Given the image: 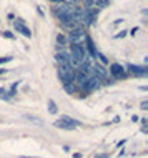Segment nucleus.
<instances>
[{
  "mask_svg": "<svg viewBox=\"0 0 148 158\" xmlns=\"http://www.w3.org/2000/svg\"><path fill=\"white\" fill-rule=\"evenodd\" d=\"M0 97H3V98H8V97L5 95V90H3V88H0Z\"/></svg>",
  "mask_w": 148,
  "mask_h": 158,
  "instance_id": "nucleus-22",
  "label": "nucleus"
},
{
  "mask_svg": "<svg viewBox=\"0 0 148 158\" xmlns=\"http://www.w3.org/2000/svg\"><path fill=\"white\" fill-rule=\"evenodd\" d=\"M12 60V57H3V58H0V63H5V62H10Z\"/></svg>",
  "mask_w": 148,
  "mask_h": 158,
  "instance_id": "nucleus-19",
  "label": "nucleus"
},
{
  "mask_svg": "<svg viewBox=\"0 0 148 158\" xmlns=\"http://www.w3.org/2000/svg\"><path fill=\"white\" fill-rule=\"evenodd\" d=\"M93 158H108V155H107V153H101V155H97Z\"/></svg>",
  "mask_w": 148,
  "mask_h": 158,
  "instance_id": "nucleus-21",
  "label": "nucleus"
},
{
  "mask_svg": "<svg viewBox=\"0 0 148 158\" xmlns=\"http://www.w3.org/2000/svg\"><path fill=\"white\" fill-rule=\"evenodd\" d=\"M110 73H112V77H115V78H126V73L120 63H112L110 65Z\"/></svg>",
  "mask_w": 148,
  "mask_h": 158,
  "instance_id": "nucleus-5",
  "label": "nucleus"
},
{
  "mask_svg": "<svg viewBox=\"0 0 148 158\" xmlns=\"http://www.w3.org/2000/svg\"><path fill=\"white\" fill-rule=\"evenodd\" d=\"M65 2H67V0H65Z\"/></svg>",
  "mask_w": 148,
  "mask_h": 158,
  "instance_id": "nucleus-27",
  "label": "nucleus"
},
{
  "mask_svg": "<svg viewBox=\"0 0 148 158\" xmlns=\"http://www.w3.org/2000/svg\"><path fill=\"white\" fill-rule=\"evenodd\" d=\"M87 47H88V52H90L92 57H97V50H95V47H93V44H92L90 38H87Z\"/></svg>",
  "mask_w": 148,
  "mask_h": 158,
  "instance_id": "nucleus-11",
  "label": "nucleus"
},
{
  "mask_svg": "<svg viewBox=\"0 0 148 158\" xmlns=\"http://www.w3.org/2000/svg\"><path fill=\"white\" fill-rule=\"evenodd\" d=\"M142 108H143V110L148 108V102H142Z\"/></svg>",
  "mask_w": 148,
  "mask_h": 158,
  "instance_id": "nucleus-23",
  "label": "nucleus"
},
{
  "mask_svg": "<svg viewBox=\"0 0 148 158\" xmlns=\"http://www.w3.org/2000/svg\"><path fill=\"white\" fill-rule=\"evenodd\" d=\"M57 110L58 108H57V105H55V102L53 100H48V112L53 115V113H57Z\"/></svg>",
  "mask_w": 148,
  "mask_h": 158,
  "instance_id": "nucleus-12",
  "label": "nucleus"
},
{
  "mask_svg": "<svg viewBox=\"0 0 148 158\" xmlns=\"http://www.w3.org/2000/svg\"><path fill=\"white\" fill-rule=\"evenodd\" d=\"M5 72H7V70H3V68H0V75H3Z\"/></svg>",
  "mask_w": 148,
  "mask_h": 158,
  "instance_id": "nucleus-24",
  "label": "nucleus"
},
{
  "mask_svg": "<svg viewBox=\"0 0 148 158\" xmlns=\"http://www.w3.org/2000/svg\"><path fill=\"white\" fill-rule=\"evenodd\" d=\"M23 158H33V156H23Z\"/></svg>",
  "mask_w": 148,
  "mask_h": 158,
  "instance_id": "nucleus-26",
  "label": "nucleus"
},
{
  "mask_svg": "<svg viewBox=\"0 0 148 158\" xmlns=\"http://www.w3.org/2000/svg\"><path fill=\"white\" fill-rule=\"evenodd\" d=\"M95 5L98 8H103V7H108V0H95Z\"/></svg>",
  "mask_w": 148,
  "mask_h": 158,
  "instance_id": "nucleus-14",
  "label": "nucleus"
},
{
  "mask_svg": "<svg viewBox=\"0 0 148 158\" xmlns=\"http://www.w3.org/2000/svg\"><path fill=\"white\" fill-rule=\"evenodd\" d=\"M70 57H73V58L82 62L85 58V48L82 45H70Z\"/></svg>",
  "mask_w": 148,
  "mask_h": 158,
  "instance_id": "nucleus-4",
  "label": "nucleus"
},
{
  "mask_svg": "<svg viewBox=\"0 0 148 158\" xmlns=\"http://www.w3.org/2000/svg\"><path fill=\"white\" fill-rule=\"evenodd\" d=\"M80 72L82 73H85L87 77H92V75H95V70H93V63H92L90 60H85L83 63H80Z\"/></svg>",
  "mask_w": 148,
  "mask_h": 158,
  "instance_id": "nucleus-6",
  "label": "nucleus"
},
{
  "mask_svg": "<svg viewBox=\"0 0 148 158\" xmlns=\"http://www.w3.org/2000/svg\"><path fill=\"white\" fill-rule=\"evenodd\" d=\"M57 42H58L60 45H65V44H67V37H65V35H62V33H60V35L57 37Z\"/></svg>",
  "mask_w": 148,
  "mask_h": 158,
  "instance_id": "nucleus-16",
  "label": "nucleus"
},
{
  "mask_svg": "<svg viewBox=\"0 0 148 158\" xmlns=\"http://www.w3.org/2000/svg\"><path fill=\"white\" fill-rule=\"evenodd\" d=\"M63 87H65V92L67 93H73V90H75L73 83H72V82H65V83H63Z\"/></svg>",
  "mask_w": 148,
  "mask_h": 158,
  "instance_id": "nucleus-13",
  "label": "nucleus"
},
{
  "mask_svg": "<svg viewBox=\"0 0 148 158\" xmlns=\"http://www.w3.org/2000/svg\"><path fill=\"white\" fill-rule=\"evenodd\" d=\"M97 58L101 62V65H108V60H107V57H105V55H101V53L97 52Z\"/></svg>",
  "mask_w": 148,
  "mask_h": 158,
  "instance_id": "nucleus-15",
  "label": "nucleus"
},
{
  "mask_svg": "<svg viewBox=\"0 0 148 158\" xmlns=\"http://www.w3.org/2000/svg\"><path fill=\"white\" fill-rule=\"evenodd\" d=\"M93 3H95V0H85V5H87L88 8H90L92 5H93Z\"/></svg>",
  "mask_w": 148,
  "mask_h": 158,
  "instance_id": "nucleus-18",
  "label": "nucleus"
},
{
  "mask_svg": "<svg viewBox=\"0 0 148 158\" xmlns=\"http://www.w3.org/2000/svg\"><path fill=\"white\" fill-rule=\"evenodd\" d=\"M58 75H60V78H62L63 83H65V82H72V83H73V80H75V75H73V72H72L70 65H58Z\"/></svg>",
  "mask_w": 148,
  "mask_h": 158,
  "instance_id": "nucleus-1",
  "label": "nucleus"
},
{
  "mask_svg": "<svg viewBox=\"0 0 148 158\" xmlns=\"http://www.w3.org/2000/svg\"><path fill=\"white\" fill-rule=\"evenodd\" d=\"M83 37H85V33H83L82 28H73V30H70L67 42H70V45H82Z\"/></svg>",
  "mask_w": 148,
  "mask_h": 158,
  "instance_id": "nucleus-2",
  "label": "nucleus"
},
{
  "mask_svg": "<svg viewBox=\"0 0 148 158\" xmlns=\"http://www.w3.org/2000/svg\"><path fill=\"white\" fill-rule=\"evenodd\" d=\"M53 125L58 127V128H63V130H73V128L78 125V122L72 120L70 117H62V118H58V120L55 122Z\"/></svg>",
  "mask_w": 148,
  "mask_h": 158,
  "instance_id": "nucleus-3",
  "label": "nucleus"
},
{
  "mask_svg": "<svg viewBox=\"0 0 148 158\" xmlns=\"http://www.w3.org/2000/svg\"><path fill=\"white\" fill-rule=\"evenodd\" d=\"M128 70L135 77H146V73H148L145 67H138V65H128Z\"/></svg>",
  "mask_w": 148,
  "mask_h": 158,
  "instance_id": "nucleus-8",
  "label": "nucleus"
},
{
  "mask_svg": "<svg viewBox=\"0 0 148 158\" xmlns=\"http://www.w3.org/2000/svg\"><path fill=\"white\" fill-rule=\"evenodd\" d=\"M75 78H77V82H78V85L82 88H87V82H88V77L85 75V73H82V72H78L77 73V77H75Z\"/></svg>",
  "mask_w": 148,
  "mask_h": 158,
  "instance_id": "nucleus-10",
  "label": "nucleus"
},
{
  "mask_svg": "<svg viewBox=\"0 0 148 158\" xmlns=\"http://www.w3.org/2000/svg\"><path fill=\"white\" fill-rule=\"evenodd\" d=\"M125 35H126V32H125V30H121V32L117 35V38H121V37H125Z\"/></svg>",
  "mask_w": 148,
  "mask_h": 158,
  "instance_id": "nucleus-20",
  "label": "nucleus"
},
{
  "mask_svg": "<svg viewBox=\"0 0 148 158\" xmlns=\"http://www.w3.org/2000/svg\"><path fill=\"white\" fill-rule=\"evenodd\" d=\"M52 2H60V0H52Z\"/></svg>",
  "mask_w": 148,
  "mask_h": 158,
  "instance_id": "nucleus-25",
  "label": "nucleus"
},
{
  "mask_svg": "<svg viewBox=\"0 0 148 158\" xmlns=\"http://www.w3.org/2000/svg\"><path fill=\"white\" fill-rule=\"evenodd\" d=\"M98 88H100V78H98V77H95V75L88 77V82H87V88H85V90L93 92V90H98Z\"/></svg>",
  "mask_w": 148,
  "mask_h": 158,
  "instance_id": "nucleus-7",
  "label": "nucleus"
},
{
  "mask_svg": "<svg viewBox=\"0 0 148 158\" xmlns=\"http://www.w3.org/2000/svg\"><path fill=\"white\" fill-rule=\"evenodd\" d=\"M14 25H15V30H17V32H20L22 35H25V37H32V32L28 30L27 27H25V23L22 22V20H17Z\"/></svg>",
  "mask_w": 148,
  "mask_h": 158,
  "instance_id": "nucleus-9",
  "label": "nucleus"
},
{
  "mask_svg": "<svg viewBox=\"0 0 148 158\" xmlns=\"http://www.w3.org/2000/svg\"><path fill=\"white\" fill-rule=\"evenodd\" d=\"M2 35L5 37V38H15V35H14V33H12V32H3Z\"/></svg>",
  "mask_w": 148,
  "mask_h": 158,
  "instance_id": "nucleus-17",
  "label": "nucleus"
}]
</instances>
